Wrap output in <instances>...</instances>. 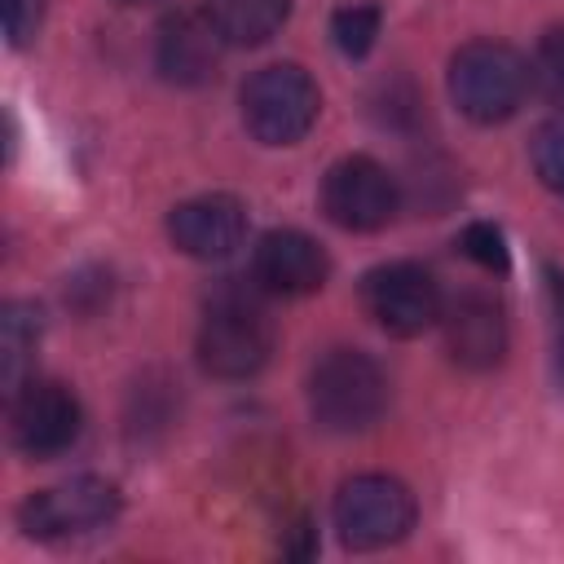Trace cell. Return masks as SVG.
<instances>
[{
  "instance_id": "1",
  "label": "cell",
  "mask_w": 564,
  "mask_h": 564,
  "mask_svg": "<svg viewBox=\"0 0 564 564\" xmlns=\"http://www.w3.org/2000/svg\"><path fill=\"white\" fill-rule=\"evenodd\" d=\"M273 352V322L260 304V286L220 282L207 295L198 322V361L216 379H251Z\"/></svg>"
},
{
  "instance_id": "2",
  "label": "cell",
  "mask_w": 564,
  "mask_h": 564,
  "mask_svg": "<svg viewBox=\"0 0 564 564\" xmlns=\"http://www.w3.org/2000/svg\"><path fill=\"white\" fill-rule=\"evenodd\" d=\"M388 405V375L361 348H330L308 375V410L322 432L352 436L379 423Z\"/></svg>"
},
{
  "instance_id": "3",
  "label": "cell",
  "mask_w": 564,
  "mask_h": 564,
  "mask_svg": "<svg viewBox=\"0 0 564 564\" xmlns=\"http://www.w3.org/2000/svg\"><path fill=\"white\" fill-rule=\"evenodd\" d=\"M529 66L511 44L471 40L449 62V97L471 123H502L529 93Z\"/></svg>"
},
{
  "instance_id": "4",
  "label": "cell",
  "mask_w": 564,
  "mask_h": 564,
  "mask_svg": "<svg viewBox=\"0 0 564 564\" xmlns=\"http://www.w3.org/2000/svg\"><path fill=\"white\" fill-rule=\"evenodd\" d=\"M322 110V93L313 75L295 62L260 66L242 84V123L260 145H295Z\"/></svg>"
},
{
  "instance_id": "5",
  "label": "cell",
  "mask_w": 564,
  "mask_h": 564,
  "mask_svg": "<svg viewBox=\"0 0 564 564\" xmlns=\"http://www.w3.org/2000/svg\"><path fill=\"white\" fill-rule=\"evenodd\" d=\"M335 529L352 551L392 546L414 529V494L383 471L352 476L335 494Z\"/></svg>"
},
{
  "instance_id": "6",
  "label": "cell",
  "mask_w": 564,
  "mask_h": 564,
  "mask_svg": "<svg viewBox=\"0 0 564 564\" xmlns=\"http://www.w3.org/2000/svg\"><path fill=\"white\" fill-rule=\"evenodd\" d=\"M115 516H119V489L101 476H75L66 485L40 489L18 511L26 538H40V542L88 538V533L106 529Z\"/></svg>"
},
{
  "instance_id": "7",
  "label": "cell",
  "mask_w": 564,
  "mask_h": 564,
  "mask_svg": "<svg viewBox=\"0 0 564 564\" xmlns=\"http://www.w3.org/2000/svg\"><path fill=\"white\" fill-rule=\"evenodd\" d=\"M361 304L375 317V326H383L388 335H401V339L436 326L441 308H445L436 278L414 260H392V264L370 269L361 278Z\"/></svg>"
},
{
  "instance_id": "8",
  "label": "cell",
  "mask_w": 564,
  "mask_h": 564,
  "mask_svg": "<svg viewBox=\"0 0 564 564\" xmlns=\"http://www.w3.org/2000/svg\"><path fill=\"white\" fill-rule=\"evenodd\" d=\"M397 207H401L397 176L366 154H348L322 176V212L339 229L352 234L383 229L397 216Z\"/></svg>"
},
{
  "instance_id": "9",
  "label": "cell",
  "mask_w": 564,
  "mask_h": 564,
  "mask_svg": "<svg viewBox=\"0 0 564 564\" xmlns=\"http://www.w3.org/2000/svg\"><path fill=\"white\" fill-rule=\"evenodd\" d=\"M84 414L70 388L53 379H26L13 388L9 405V436L26 458H57L79 441Z\"/></svg>"
},
{
  "instance_id": "10",
  "label": "cell",
  "mask_w": 564,
  "mask_h": 564,
  "mask_svg": "<svg viewBox=\"0 0 564 564\" xmlns=\"http://www.w3.org/2000/svg\"><path fill=\"white\" fill-rule=\"evenodd\" d=\"M225 44L229 40L207 18V9H181V13L163 18V26H159V40H154L159 75L167 84L198 88V84L216 79L220 57H225Z\"/></svg>"
},
{
  "instance_id": "11",
  "label": "cell",
  "mask_w": 564,
  "mask_h": 564,
  "mask_svg": "<svg viewBox=\"0 0 564 564\" xmlns=\"http://www.w3.org/2000/svg\"><path fill=\"white\" fill-rule=\"evenodd\" d=\"M167 238L194 260H225L247 238V207L234 194H198L172 207Z\"/></svg>"
},
{
  "instance_id": "12",
  "label": "cell",
  "mask_w": 564,
  "mask_h": 564,
  "mask_svg": "<svg viewBox=\"0 0 564 564\" xmlns=\"http://www.w3.org/2000/svg\"><path fill=\"white\" fill-rule=\"evenodd\" d=\"M326 273H330V260H326L322 242L308 238L304 229H269L256 242L251 278L269 295H286V300L313 295V291H322Z\"/></svg>"
},
{
  "instance_id": "13",
  "label": "cell",
  "mask_w": 564,
  "mask_h": 564,
  "mask_svg": "<svg viewBox=\"0 0 564 564\" xmlns=\"http://www.w3.org/2000/svg\"><path fill=\"white\" fill-rule=\"evenodd\" d=\"M445 348L467 370H489L507 352V313L489 291H463L441 308Z\"/></svg>"
},
{
  "instance_id": "14",
  "label": "cell",
  "mask_w": 564,
  "mask_h": 564,
  "mask_svg": "<svg viewBox=\"0 0 564 564\" xmlns=\"http://www.w3.org/2000/svg\"><path fill=\"white\" fill-rule=\"evenodd\" d=\"M229 44H264L291 13V0H203Z\"/></svg>"
},
{
  "instance_id": "15",
  "label": "cell",
  "mask_w": 564,
  "mask_h": 564,
  "mask_svg": "<svg viewBox=\"0 0 564 564\" xmlns=\"http://www.w3.org/2000/svg\"><path fill=\"white\" fill-rule=\"evenodd\" d=\"M35 339H40V313L31 304H9L0 317V375H4L9 392L18 388L22 366L35 352Z\"/></svg>"
},
{
  "instance_id": "16",
  "label": "cell",
  "mask_w": 564,
  "mask_h": 564,
  "mask_svg": "<svg viewBox=\"0 0 564 564\" xmlns=\"http://www.w3.org/2000/svg\"><path fill=\"white\" fill-rule=\"evenodd\" d=\"M379 22H383L379 4H344L330 18V40L344 57H366L379 40Z\"/></svg>"
},
{
  "instance_id": "17",
  "label": "cell",
  "mask_w": 564,
  "mask_h": 564,
  "mask_svg": "<svg viewBox=\"0 0 564 564\" xmlns=\"http://www.w3.org/2000/svg\"><path fill=\"white\" fill-rule=\"evenodd\" d=\"M529 159H533L538 181H542L546 189L564 194V115L546 119V123L533 132V141H529Z\"/></svg>"
},
{
  "instance_id": "18",
  "label": "cell",
  "mask_w": 564,
  "mask_h": 564,
  "mask_svg": "<svg viewBox=\"0 0 564 564\" xmlns=\"http://www.w3.org/2000/svg\"><path fill=\"white\" fill-rule=\"evenodd\" d=\"M529 79L538 84V93L555 106H564V26L546 31L533 62H529Z\"/></svg>"
},
{
  "instance_id": "19",
  "label": "cell",
  "mask_w": 564,
  "mask_h": 564,
  "mask_svg": "<svg viewBox=\"0 0 564 564\" xmlns=\"http://www.w3.org/2000/svg\"><path fill=\"white\" fill-rule=\"evenodd\" d=\"M458 247L471 264L489 269V273H502L507 269V238L494 220H471L463 234H458Z\"/></svg>"
},
{
  "instance_id": "20",
  "label": "cell",
  "mask_w": 564,
  "mask_h": 564,
  "mask_svg": "<svg viewBox=\"0 0 564 564\" xmlns=\"http://www.w3.org/2000/svg\"><path fill=\"white\" fill-rule=\"evenodd\" d=\"M40 9L44 0H4V31H9V44H31V35L40 31Z\"/></svg>"
},
{
  "instance_id": "21",
  "label": "cell",
  "mask_w": 564,
  "mask_h": 564,
  "mask_svg": "<svg viewBox=\"0 0 564 564\" xmlns=\"http://www.w3.org/2000/svg\"><path fill=\"white\" fill-rule=\"evenodd\" d=\"M546 295H551V330H555V361L564 370V273H546Z\"/></svg>"
},
{
  "instance_id": "22",
  "label": "cell",
  "mask_w": 564,
  "mask_h": 564,
  "mask_svg": "<svg viewBox=\"0 0 564 564\" xmlns=\"http://www.w3.org/2000/svg\"><path fill=\"white\" fill-rule=\"evenodd\" d=\"M123 4H145V0H123Z\"/></svg>"
}]
</instances>
